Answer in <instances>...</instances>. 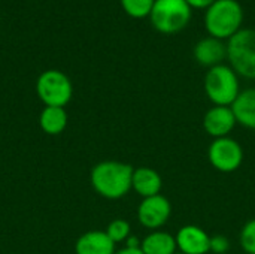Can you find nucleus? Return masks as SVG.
I'll return each mask as SVG.
<instances>
[{"label":"nucleus","instance_id":"obj_1","mask_svg":"<svg viewBox=\"0 0 255 254\" xmlns=\"http://www.w3.org/2000/svg\"><path fill=\"white\" fill-rule=\"evenodd\" d=\"M134 168L118 160H105L97 163L90 174V181L97 195L105 199L117 201L131 190Z\"/></svg>","mask_w":255,"mask_h":254},{"label":"nucleus","instance_id":"obj_2","mask_svg":"<svg viewBox=\"0 0 255 254\" xmlns=\"http://www.w3.org/2000/svg\"><path fill=\"white\" fill-rule=\"evenodd\" d=\"M244 22V7L238 0H217L206 9L205 28L209 36L229 40Z\"/></svg>","mask_w":255,"mask_h":254},{"label":"nucleus","instance_id":"obj_3","mask_svg":"<svg viewBox=\"0 0 255 254\" xmlns=\"http://www.w3.org/2000/svg\"><path fill=\"white\" fill-rule=\"evenodd\" d=\"M203 87L208 99L215 106H232L242 91L239 75L227 64L208 69Z\"/></svg>","mask_w":255,"mask_h":254},{"label":"nucleus","instance_id":"obj_4","mask_svg":"<svg viewBox=\"0 0 255 254\" xmlns=\"http://www.w3.org/2000/svg\"><path fill=\"white\" fill-rule=\"evenodd\" d=\"M149 19L158 33L176 34L188 25L191 7L185 0H155Z\"/></svg>","mask_w":255,"mask_h":254},{"label":"nucleus","instance_id":"obj_5","mask_svg":"<svg viewBox=\"0 0 255 254\" xmlns=\"http://www.w3.org/2000/svg\"><path fill=\"white\" fill-rule=\"evenodd\" d=\"M230 67L247 79H255V30L241 28L227 40Z\"/></svg>","mask_w":255,"mask_h":254},{"label":"nucleus","instance_id":"obj_6","mask_svg":"<svg viewBox=\"0 0 255 254\" xmlns=\"http://www.w3.org/2000/svg\"><path fill=\"white\" fill-rule=\"evenodd\" d=\"M36 93L45 106L64 108L72 100L73 85L66 73L57 69H49L39 75L36 81Z\"/></svg>","mask_w":255,"mask_h":254},{"label":"nucleus","instance_id":"obj_7","mask_svg":"<svg viewBox=\"0 0 255 254\" xmlns=\"http://www.w3.org/2000/svg\"><path fill=\"white\" fill-rule=\"evenodd\" d=\"M244 157L242 145L230 136L214 139L208 148V160L211 166L223 174L238 171L244 163Z\"/></svg>","mask_w":255,"mask_h":254},{"label":"nucleus","instance_id":"obj_8","mask_svg":"<svg viewBox=\"0 0 255 254\" xmlns=\"http://www.w3.org/2000/svg\"><path fill=\"white\" fill-rule=\"evenodd\" d=\"M172 204L161 193L142 199V202L137 207V220L143 228L149 231L161 229L169 222Z\"/></svg>","mask_w":255,"mask_h":254},{"label":"nucleus","instance_id":"obj_9","mask_svg":"<svg viewBox=\"0 0 255 254\" xmlns=\"http://www.w3.org/2000/svg\"><path fill=\"white\" fill-rule=\"evenodd\" d=\"M178 252L182 254L211 253V235L196 225L182 226L175 235Z\"/></svg>","mask_w":255,"mask_h":254},{"label":"nucleus","instance_id":"obj_10","mask_svg":"<svg viewBox=\"0 0 255 254\" xmlns=\"http://www.w3.org/2000/svg\"><path fill=\"white\" fill-rule=\"evenodd\" d=\"M238 121L232 106H212L203 115V129L214 139L230 136Z\"/></svg>","mask_w":255,"mask_h":254},{"label":"nucleus","instance_id":"obj_11","mask_svg":"<svg viewBox=\"0 0 255 254\" xmlns=\"http://www.w3.org/2000/svg\"><path fill=\"white\" fill-rule=\"evenodd\" d=\"M193 55L200 66L211 69L214 66L223 64V61L227 58V43L212 36L203 37L196 43Z\"/></svg>","mask_w":255,"mask_h":254},{"label":"nucleus","instance_id":"obj_12","mask_svg":"<svg viewBox=\"0 0 255 254\" xmlns=\"http://www.w3.org/2000/svg\"><path fill=\"white\" fill-rule=\"evenodd\" d=\"M115 243L105 231H90L81 235L75 244L76 254H115Z\"/></svg>","mask_w":255,"mask_h":254},{"label":"nucleus","instance_id":"obj_13","mask_svg":"<svg viewBox=\"0 0 255 254\" xmlns=\"http://www.w3.org/2000/svg\"><path fill=\"white\" fill-rule=\"evenodd\" d=\"M163 189L161 175L148 166H140L133 171L131 178V190H134L142 199L160 195Z\"/></svg>","mask_w":255,"mask_h":254},{"label":"nucleus","instance_id":"obj_14","mask_svg":"<svg viewBox=\"0 0 255 254\" xmlns=\"http://www.w3.org/2000/svg\"><path fill=\"white\" fill-rule=\"evenodd\" d=\"M140 250L143 254H175L178 252L175 235L161 229L151 231L142 241Z\"/></svg>","mask_w":255,"mask_h":254},{"label":"nucleus","instance_id":"obj_15","mask_svg":"<svg viewBox=\"0 0 255 254\" xmlns=\"http://www.w3.org/2000/svg\"><path fill=\"white\" fill-rule=\"evenodd\" d=\"M238 124L255 130V88L242 90L235 103L232 105Z\"/></svg>","mask_w":255,"mask_h":254},{"label":"nucleus","instance_id":"obj_16","mask_svg":"<svg viewBox=\"0 0 255 254\" xmlns=\"http://www.w3.org/2000/svg\"><path fill=\"white\" fill-rule=\"evenodd\" d=\"M69 115L64 108L58 106H45L39 115V126L40 129L51 136H57L64 132L67 127Z\"/></svg>","mask_w":255,"mask_h":254},{"label":"nucleus","instance_id":"obj_17","mask_svg":"<svg viewBox=\"0 0 255 254\" xmlns=\"http://www.w3.org/2000/svg\"><path fill=\"white\" fill-rule=\"evenodd\" d=\"M123 10L131 18L149 16L155 0H120Z\"/></svg>","mask_w":255,"mask_h":254},{"label":"nucleus","instance_id":"obj_18","mask_svg":"<svg viewBox=\"0 0 255 254\" xmlns=\"http://www.w3.org/2000/svg\"><path fill=\"white\" fill-rule=\"evenodd\" d=\"M108 237L115 243V244H120V243H126L128 238H130V232H131V228H130V223L124 219H115L112 220L106 231Z\"/></svg>","mask_w":255,"mask_h":254},{"label":"nucleus","instance_id":"obj_19","mask_svg":"<svg viewBox=\"0 0 255 254\" xmlns=\"http://www.w3.org/2000/svg\"><path fill=\"white\" fill-rule=\"evenodd\" d=\"M241 247L247 254H255V219L247 222L239 235Z\"/></svg>","mask_w":255,"mask_h":254},{"label":"nucleus","instance_id":"obj_20","mask_svg":"<svg viewBox=\"0 0 255 254\" xmlns=\"http://www.w3.org/2000/svg\"><path fill=\"white\" fill-rule=\"evenodd\" d=\"M230 250V240L226 235L211 237V253L226 254Z\"/></svg>","mask_w":255,"mask_h":254},{"label":"nucleus","instance_id":"obj_21","mask_svg":"<svg viewBox=\"0 0 255 254\" xmlns=\"http://www.w3.org/2000/svg\"><path fill=\"white\" fill-rule=\"evenodd\" d=\"M191 9H208L211 4H214L217 0H185Z\"/></svg>","mask_w":255,"mask_h":254},{"label":"nucleus","instance_id":"obj_22","mask_svg":"<svg viewBox=\"0 0 255 254\" xmlns=\"http://www.w3.org/2000/svg\"><path fill=\"white\" fill-rule=\"evenodd\" d=\"M115 254H143V252L140 250V247H136V249H131V247H124V249H120L117 250Z\"/></svg>","mask_w":255,"mask_h":254},{"label":"nucleus","instance_id":"obj_23","mask_svg":"<svg viewBox=\"0 0 255 254\" xmlns=\"http://www.w3.org/2000/svg\"><path fill=\"white\" fill-rule=\"evenodd\" d=\"M126 247H131V249H136V247H140V241L136 238V237H131L126 241Z\"/></svg>","mask_w":255,"mask_h":254},{"label":"nucleus","instance_id":"obj_24","mask_svg":"<svg viewBox=\"0 0 255 254\" xmlns=\"http://www.w3.org/2000/svg\"><path fill=\"white\" fill-rule=\"evenodd\" d=\"M175 254H182V253H179V252H176V253H175Z\"/></svg>","mask_w":255,"mask_h":254}]
</instances>
